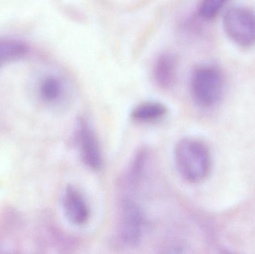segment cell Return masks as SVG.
<instances>
[{
  "mask_svg": "<svg viewBox=\"0 0 255 254\" xmlns=\"http://www.w3.org/2000/svg\"><path fill=\"white\" fill-rule=\"evenodd\" d=\"M173 159L178 174L186 181L200 183L209 175L212 158L209 148L198 139H181L174 148Z\"/></svg>",
  "mask_w": 255,
  "mask_h": 254,
  "instance_id": "1",
  "label": "cell"
},
{
  "mask_svg": "<svg viewBox=\"0 0 255 254\" xmlns=\"http://www.w3.org/2000/svg\"><path fill=\"white\" fill-rule=\"evenodd\" d=\"M223 79L217 69L201 67L196 69L190 79V89L196 104L210 108L217 104L223 93Z\"/></svg>",
  "mask_w": 255,
  "mask_h": 254,
  "instance_id": "2",
  "label": "cell"
},
{
  "mask_svg": "<svg viewBox=\"0 0 255 254\" xmlns=\"http://www.w3.org/2000/svg\"><path fill=\"white\" fill-rule=\"evenodd\" d=\"M225 32L232 41L244 48L255 44V13L247 7L229 9L223 17Z\"/></svg>",
  "mask_w": 255,
  "mask_h": 254,
  "instance_id": "3",
  "label": "cell"
},
{
  "mask_svg": "<svg viewBox=\"0 0 255 254\" xmlns=\"http://www.w3.org/2000/svg\"><path fill=\"white\" fill-rule=\"evenodd\" d=\"M143 226V213L140 207L130 200H124L118 210L117 225L120 241L128 247L137 246L142 239Z\"/></svg>",
  "mask_w": 255,
  "mask_h": 254,
  "instance_id": "4",
  "label": "cell"
},
{
  "mask_svg": "<svg viewBox=\"0 0 255 254\" xmlns=\"http://www.w3.org/2000/svg\"><path fill=\"white\" fill-rule=\"evenodd\" d=\"M77 141L84 164L91 169L100 170L103 166V152L95 131L86 119L78 122Z\"/></svg>",
  "mask_w": 255,
  "mask_h": 254,
  "instance_id": "5",
  "label": "cell"
},
{
  "mask_svg": "<svg viewBox=\"0 0 255 254\" xmlns=\"http://www.w3.org/2000/svg\"><path fill=\"white\" fill-rule=\"evenodd\" d=\"M63 208L66 217L73 225L83 226L91 216L89 205L82 192L73 186H67L63 195Z\"/></svg>",
  "mask_w": 255,
  "mask_h": 254,
  "instance_id": "6",
  "label": "cell"
},
{
  "mask_svg": "<svg viewBox=\"0 0 255 254\" xmlns=\"http://www.w3.org/2000/svg\"><path fill=\"white\" fill-rule=\"evenodd\" d=\"M176 60L173 55L165 54L157 58L153 68V76L160 87L169 88L174 83L176 75Z\"/></svg>",
  "mask_w": 255,
  "mask_h": 254,
  "instance_id": "7",
  "label": "cell"
},
{
  "mask_svg": "<svg viewBox=\"0 0 255 254\" xmlns=\"http://www.w3.org/2000/svg\"><path fill=\"white\" fill-rule=\"evenodd\" d=\"M168 110L164 104L157 101H145L136 105L130 113L132 120L138 123H154L163 119Z\"/></svg>",
  "mask_w": 255,
  "mask_h": 254,
  "instance_id": "8",
  "label": "cell"
},
{
  "mask_svg": "<svg viewBox=\"0 0 255 254\" xmlns=\"http://www.w3.org/2000/svg\"><path fill=\"white\" fill-rule=\"evenodd\" d=\"M41 98L46 102L58 101L63 93V85L61 80L55 76H48L41 82L40 86Z\"/></svg>",
  "mask_w": 255,
  "mask_h": 254,
  "instance_id": "9",
  "label": "cell"
},
{
  "mask_svg": "<svg viewBox=\"0 0 255 254\" xmlns=\"http://www.w3.org/2000/svg\"><path fill=\"white\" fill-rule=\"evenodd\" d=\"M226 1H227V0H202L199 9L201 16L206 19L215 17Z\"/></svg>",
  "mask_w": 255,
  "mask_h": 254,
  "instance_id": "10",
  "label": "cell"
},
{
  "mask_svg": "<svg viewBox=\"0 0 255 254\" xmlns=\"http://www.w3.org/2000/svg\"><path fill=\"white\" fill-rule=\"evenodd\" d=\"M146 159L147 153L145 151H139L136 154L130 167V176L132 180H136L141 175L143 171Z\"/></svg>",
  "mask_w": 255,
  "mask_h": 254,
  "instance_id": "11",
  "label": "cell"
}]
</instances>
